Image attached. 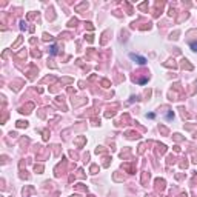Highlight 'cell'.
Masks as SVG:
<instances>
[{
    "label": "cell",
    "mask_w": 197,
    "mask_h": 197,
    "mask_svg": "<svg viewBox=\"0 0 197 197\" xmlns=\"http://www.w3.org/2000/svg\"><path fill=\"white\" fill-rule=\"evenodd\" d=\"M129 59L136 60L137 63H140V65H145V63H146V59H145V57H142V56H137V54H134V52H131V54H129Z\"/></svg>",
    "instance_id": "obj_1"
},
{
    "label": "cell",
    "mask_w": 197,
    "mask_h": 197,
    "mask_svg": "<svg viewBox=\"0 0 197 197\" xmlns=\"http://www.w3.org/2000/svg\"><path fill=\"white\" fill-rule=\"evenodd\" d=\"M49 52H51L52 56H56L57 52H59V49H57V46H56V45H51V46H49Z\"/></svg>",
    "instance_id": "obj_2"
},
{
    "label": "cell",
    "mask_w": 197,
    "mask_h": 197,
    "mask_svg": "<svg viewBox=\"0 0 197 197\" xmlns=\"http://www.w3.org/2000/svg\"><path fill=\"white\" fill-rule=\"evenodd\" d=\"M191 48L194 49V51L197 52V42H194V43H191Z\"/></svg>",
    "instance_id": "obj_3"
}]
</instances>
